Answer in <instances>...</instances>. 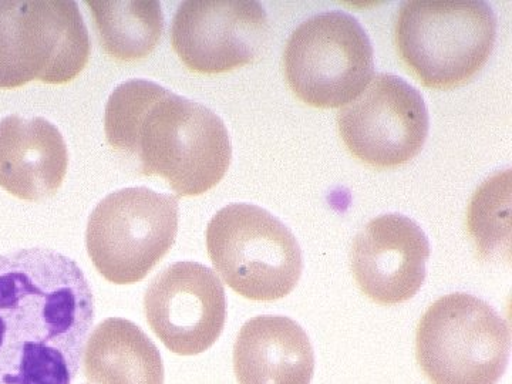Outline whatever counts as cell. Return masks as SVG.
<instances>
[{
    "mask_svg": "<svg viewBox=\"0 0 512 384\" xmlns=\"http://www.w3.org/2000/svg\"><path fill=\"white\" fill-rule=\"evenodd\" d=\"M94 313L92 286L69 256L0 255V384H72Z\"/></svg>",
    "mask_w": 512,
    "mask_h": 384,
    "instance_id": "obj_1",
    "label": "cell"
},
{
    "mask_svg": "<svg viewBox=\"0 0 512 384\" xmlns=\"http://www.w3.org/2000/svg\"><path fill=\"white\" fill-rule=\"evenodd\" d=\"M104 130L114 150L138 161L141 174L163 177L180 197L210 191L231 164L224 121L204 104L148 80L114 89Z\"/></svg>",
    "mask_w": 512,
    "mask_h": 384,
    "instance_id": "obj_2",
    "label": "cell"
},
{
    "mask_svg": "<svg viewBox=\"0 0 512 384\" xmlns=\"http://www.w3.org/2000/svg\"><path fill=\"white\" fill-rule=\"evenodd\" d=\"M394 39L424 86L453 89L490 59L497 16L484 0H410L399 10Z\"/></svg>",
    "mask_w": 512,
    "mask_h": 384,
    "instance_id": "obj_3",
    "label": "cell"
},
{
    "mask_svg": "<svg viewBox=\"0 0 512 384\" xmlns=\"http://www.w3.org/2000/svg\"><path fill=\"white\" fill-rule=\"evenodd\" d=\"M510 355L507 320L470 293L443 296L417 328V362L433 384H497Z\"/></svg>",
    "mask_w": 512,
    "mask_h": 384,
    "instance_id": "obj_4",
    "label": "cell"
},
{
    "mask_svg": "<svg viewBox=\"0 0 512 384\" xmlns=\"http://www.w3.org/2000/svg\"><path fill=\"white\" fill-rule=\"evenodd\" d=\"M208 255L222 281L258 302L285 298L303 271L301 247L274 214L252 204H231L207 228Z\"/></svg>",
    "mask_w": 512,
    "mask_h": 384,
    "instance_id": "obj_5",
    "label": "cell"
},
{
    "mask_svg": "<svg viewBox=\"0 0 512 384\" xmlns=\"http://www.w3.org/2000/svg\"><path fill=\"white\" fill-rule=\"evenodd\" d=\"M90 49L73 0H0V89L72 82Z\"/></svg>",
    "mask_w": 512,
    "mask_h": 384,
    "instance_id": "obj_6",
    "label": "cell"
},
{
    "mask_svg": "<svg viewBox=\"0 0 512 384\" xmlns=\"http://www.w3.org/2000/svg\"><path fill=\"white\" fill-rule=\"evenodd\" d=\"M178 200L147 187L111 192L86 229L87 254L111 284L133 285L168 254L178 232Z\"/></svg>",
    "mask_w": 512,
    "mask_h": 384,
    "instance_id": "obj_7",
    "label": "cell"
},
{
    "mask_svg": "<svg viewBox=\"0 0 512 384\" xmlns=\"http://www.w3.org/2000/svg\"><path fill=\"white\" fill-rule=\"evenodd\" d=\"M285 74L306 104L335 109L356 99L375 74V52L359 20L343 10L306 19L288 39Z\"/></svg>",
    "mask_w": 512,
    "mask_h": 384,
    "instance_id": "obj_8",
    "label": "cell"
},
{
    "mask_svg": "<svg viewBox=\"0 0 512 384\" xmlns=\"http://www.w3.org/2000/svg\"><path fill=\"white\" fill-rule=\"evenodd\" d=\"M340 136L353 156L377 168L406 164L429 136V110L419 90L396 74L379 73L338 114Z\"/></svg>",
    "mask_w": 512,
    "mask_h": 384,
    "instance_id": "obj_9",
    "label": "cell"
},
{
    "mask_svg": "<svg viewBox=\"0 0 512 384\" xmlns=\"http://www.w3.org/2000/svg\"><path fill=\"white\" fill-rule=\"evenodd\" d=\"M144 312L165 348L175 355H200L224 330V285L208 266L175 262L151 281L144 295Z\"/></svg>",
    "mask_w": 512,
    "mask_h": 384,
    "instance_id": "obj_10",
    "label": "cell"
},
{
    "mask_svg": "<svg viewBox=\"0 0 512 384\" xmlns=\"http://www.w3.org/2000/svg\"><path fill=\"white\" fill-rule=\"evenodd\" d=\"M269 35L256 0H187L171 26L175 53L192 72L225 73L254 62Z\"/></svg>",
    "mask_w": 512,
    "mask_h": 384,
    "instance_id": "obj_11",
    "label": "cell"
},
{
    "mask_svg": "<svg viewBox=\"0 0 512 384\" xmlns=\"http://www.w3.org/2000/svg\"><path fill=\"white\" fill-rule=\"evenodd\" d=\"M430 242L412 218L384 214L356 235L350 264L357 285L380 305L412 299L426 279Z\"/></svg>",
    "mask_w": 512,
    "mask_h": 384,
    "instance_id": "obj_12",
    "label": "cell"
},
{
    "mask_svg": "<svg viewBox=\"0 0 512 384\" xmlns=\"http://www.w3.org/2000/svg\"><path fill=\"white\" fill-rule=\"evenodd\" d=\"M69 167L66 141L43 117L0 120V187L23 201H40L62 187Z\"/></svg>",
    "mask_w": 512,
    "mask_h": 384,
    "instance_id": "obj_13",
    "label": "cell"
},
{
    "mask_svg": "<svg viewBox=\"0 0 512 384\" xmlns=\"http://www.w3.org/2000/svg\"><path fill=\"white\" fill-rule=\"evenodd\" d=\"M239 384H311L315 352L308 333L286 316L248 320L234 345Z\"/></svg>",
    "mask_w": 512,
    "mask_h": 384,
    "instance_id": "obj_14",
    "label": "cell"
},
{
    "mask_svg": "<svg viewBox=\"0 0 512 384\" xmlns=\"http://www.w3.org/2000/svg\"><path fill=\"white\" fill-rule=\"evenodd\" d=\"M82 362L92 384H164L160 350L127 319L99 323L87 338Z\"/></svg>",
    "mask_w": 512,
    "mask_h": 384,
    "instance_id": "obj_15",
    "label": "cell"
},
{
    "mask_svg": "<svg viewBox=\"0 0 512 384\" xmlns=\"http://www.w3.org/2000/svg\"><path fill=\"white\" fill-rule=\"evenodd\" d=\"M87 6L92 10L101 46L113 59H144L160 42L164 15L156 0H93Z\"/></svg>",
    "mask_w": 512,
    "mask_h": 384,
    "instance_id": "obj_16",
    "label": "cell"
},
{
    "mask_svg": "<svg viewBox=\"0 0 512 384\" xmlns=\"http://www.w3.org/2000/svg\"><path fill=\"white\" fill-rule=\"evenodd\" d=\"M468 228L484 259L510 255L511 170L497 173L474 194L468 211Z\"/></svg>",
    "mask_w": 512,
    "mask_h": 384,
    "instance_id": "obj_17",
    "label": "cell"
}]
</instances>
